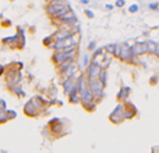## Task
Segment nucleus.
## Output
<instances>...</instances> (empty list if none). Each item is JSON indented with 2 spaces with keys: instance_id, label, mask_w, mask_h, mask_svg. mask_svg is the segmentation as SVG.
I'll use <instances>...</instances> for the list:
<instances>
[{
  "instance_id": "f03ea898",
  "label": "nucleus",
  "mask_w": 159,
  "mask_h": 153,
  "mask_svg": "<svg viewBox=\"0 0 159 153\" xmlns=\"http://www.w3.org/2000/svg\"><path fill=\"white\" fill-rule=\"evenodd\" d=\"M137 8H138V7H137V6H133V7H131V8H130V11H137Z\"/></svg>"
},
{
  "instance_id": "f257e3e1",
  "label": "nucleus",
  "mask_w": 159,
  "mask_h": 153,
  "mask_svg": "<svg viewBox=\"0 0 159 153\" xmlns=\"http://www.w3.org/2000/svg\"><path fill=\"white\" fill-rule=\"evenodd\" d=\"M123 4H124V0H117V6H119V7H121Z\"/></svg>"
}]
</instances>
